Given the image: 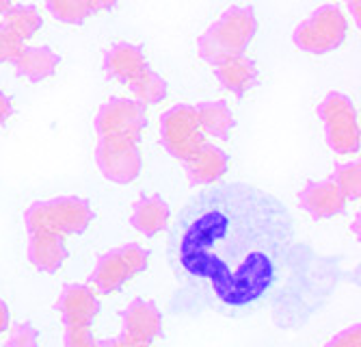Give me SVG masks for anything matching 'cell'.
Here are the masks:
<instances>
[{
	"label": "cell",
	"instance_id": "cell-23",
	"mask_svg": "<svg viewBox=\"0 0 361 347\" xmlns=\"http://www.w3.org/2000/svg\"><path fill=\"white\" fill-rule=\"evenodd\" d=\"M331 180L342 192L346 200H359L361 196V163L359 161H348V163H338L334 167Z\"/></svg>",
	"mask_w": 361,
	"mask_h": 347
},
{
	"label": "cell",
	"instance_id": "cell-14",
	"mask_svg": "<svg viewBox=\"0 0 361 347\" xmlns=\"http://www.w3.org/2000/svg\"><path fill=\"white\" fill-rule=\"evenodd\" d=\"M130 278H135V276L130 271L126 259L121 257L119 247H113L97 257L93 271L89 276V285L93 287L95 293L111 295V293H117L119 289H123V285Z\"/></svg>",
	"mask_w": 361,
	"mask_h": 347
},
{
	"label": "cell",
	"instance_id": "cell-16",
	"mask_svg": "<svg viewBox=\"0 0 361 347\" xmlns=\"http://www.w3.org/2000/svg\"><path fill=\"white\" fill-rule=\"evenodd\" d=\"M171 219V208L167 200L152 194V196H141L130 211V226L143 237H156L162 230H167Z\"/></svg>",
	"mask_w": 361,
	"mask_h": 347
},
{
	"label": "cell",
	"instance_id": "cell-36",
	"mask_svg": "<svg viewBox=\"0 0 361 347\" xmlns=\"http://www.w3.org/2000/svg\"><path fill=\"white\" fill-rule=\"evenodd\" d=\"M9 7H11V0H0V16H3Z\"/></svg>",
	"mask_w": 361,
	"mask_h": 347
},
{
	"label": "cell",
	"instance_id": "cell-19",
	"mask_svg": "<svg viewBox=\"0 0 361 347\" xmlns=\"http://www.w3.org/2000/svg\"><path fill=\"white\" fill-rule=\"evenodd\" d=\"M197 119H200V129L204 135H210L214 139L227 141L232 135L236 119L225 100H206L195 107Z\"/></svg>",
	"mask_w": 361,
	"mask_h": 347
},
{
	"label": "cell",
	"instance_id": "cell-11",
	"mask_svg": "<svg viewBox=\"0 0 361 347\" xmlns=\"http://www.w3.org/2000/svg\"><path fill=\"white\" fill-rule=\"evenodd\" d=\"M121 332L145 343H154L162 334V312L145 298H135L121 312Z\"/></svg>",
	"mask_w": 361,
	"mask_h": 347
},
{
	"label": "cell",
	"instance_id": "cell-35",
	"mask_svg": "<svg viewBox=\"0 0 361 347\" xmlns=\"http://www.w3.org/2000/svg\"><path fill=\"white\" fill-rule=\"evenodd\" d=\"M97 347H117V343H115V339H106V341L97 339Z\"/></svg>",
	"mask_w": 361,
	"mask_h": 347
},
{
	"label": "cell",
	"instance_id": "cell-6",
	"mask_svg": "<svg viewBox=\"0 0 361 347\" xmlns=\"http://www.w3.org/2000/svg\"><path fill=\"white\" fill-rule=\"evenodd\" d=\"M160 143L176 161L184 163L206 143L197 111L190 105H176L160 117Z\"/></svg>",
	"mask_w": 361,
	"mask_h": 347
},
{
	"label": "cell",
	"instance_id": "cell-4",
	"mask_svg": "<svg viewBox=\"0 0 361 347\" xmlns=\"http://www.w3.org/2000/svg\"><path fill=\"white\" fill-rule=\"evenodd\" d=\"M322 126L324 141L336 154H355L361 146L357 109L342 91H329L316 109Z\"/></svg>",
	"mask_w": 361,
	"mask_h": 347
},
{
	"label": "cell",
	"instance_id": "cell-32",
	"mask_svg": "<svg viewBox=\"0 0 361 347\" xmlns=\"http://www.w3.org/2000/svg\"><path fill=\"white\" fill-rule=\"evenodd\" d=\"M89 3H91L93 11H111L117 7L119 0H89Z\"/></svg>",
	"mask_w": 361,
	"mask_h": 347
},
{
	"label": "cell",
	"instance_id": "cell-24",
	"mask_svg": "<svg viewBox=\"0 0 361 347\" xmlns=\"http://www.w3.org/2000/svg\"><path fill=\"white\" fill-rule=\"evenodd\" d=\"M5 347H39V330L30 322H20L9 330Z\"/></svg>",
	"mask_w": 361,
	"mask_h": 347
},
{
	"label": "cell",
	"instance_id": "cell-10",
	"mask_svg": "<svg viewBox=\"0 0 361 347\" xmlns=\"http://www.w3.org/2000/svg\"><path fill=\"white\" fill-rule=\"evenodd\" d=\"M297 198H299V206L312 219H331L336 215H342L348 202L331 178L305 182Z\"/></svg>",
	"mask_w": 361,
	"mask_h": 347
},
{
	"label": "cell",
	"instance_id": "cell-15",
	"mask_svg": "<svg viewBox=\"0 0 361 347\" xmlns=\"http://www.w3.org/2000/svg\"><path fill=\"white\" fill-rule=\"evenodd\" d=\"M147 68L145 61V52L141 46L130 44V42H119L115 46H111L104 52V61H102V70L106 78L119 81L123 85H128L139 72H143Z\"/></svg>",
	"mask_w": 361,
	"mask_h": 347
},
{
	"label": "cell",
	"instance_id": "cell-34",
	"mask_svg": "<svg viewBox=\"0 0 361 347\" xmlns=\"http://www.w3.org/2000/svg\"><path fill=\"white\" fill-rule=\"evenodd\" d=\"M359 219H361V215L357 213V215L353 217V224H350V230H353V235H355L357 241L361 239V230H359V224H361V222H359Z\"/></svg>",
	"mask_w": 361,
	"mask_h": 347
},
{
	"label": "cell",
	"instance_id": "cell-2",
	"mask_svg": "<svg viewBox=\"0 0 361 347\" xmlns=\"http://www.w3.org/2000/svg\"><path fill=\"white\" fill-rule=\"evenodd\" d=\"M255 33H257V18L253 7L232 5L200 35V40H197V52L210 66H219L223 61L245 54Z\"/></svg>",
	"mask_w": 361,
	"mask_h": 347
},
{
	"label": "cell",
	"instance_id": "cell-31",
	"mask_svg": "<svg viewBox=\"0 0 361 347\" xmlns=\"http://www.w3.org/2000/svg\"><path fill=\"white\" fill-rule=\"evenodd\" d=\"M9 322H11V312H9V306L7 302L0 298V334H3L7 328H9Z\"/></svg>",
	"mask_w": 361,
	"mask_h": 347
},
{
	"label": "cell",
	"instance_id": "cell-7",
	"mask_svg": "<svg viewBox=\"0 0 361 347\" xmlns=\"http://www.w3.org/2000/svg\"><path fill=\"white\" fill-rule=\"evenodd\" d=\"M95 165L100 174L115 184H130L141 176L143 154L139 141L123 137H97Z\"/></svg>",
	"mask_w": 361,
	"mask_h": 347
},
{
	"label": "cell",
	"instance_id": "cell-12",
	"mask_svg": "<svg viewBox=\"0 0 361 347\" xmlns=\"http://www.w3.org/2000/svg\"><path fill=\"white\" fill-rule=\"evenodd\" d=\"M227 152L214 143H204L188 161H184V172L190 187H208L219 182L227 174Z\"/></svg>",
	"mask_w": 361,
	"mask_h": 347
},
{
	"label": "cell",
	"instance_id": "cell-13",
	"mask_svg": "<svg viewBox=\"0 0 361 347\" xmlns=\"http://www.w3.org/2000/svg\"><path fill=\"white\" fill-rule=\"evenodd\" d=\"M28 263L42 274H56L65 259H68V245L65 237L54 233H28L26 243Z\"/></svg>",
	"mask_w": 361,
	"mask_h": 347
},
{
	"label": "cell",
	"instance_id": "cell-17",
	"mask_svg": "<svg viewBox=\"0 0 361 347\" xmlns=\"http://www.w3.org/2000/svg\"><path fill=\"white\" fill-rule=\"evenodd\" d=\"M61 63V57L48 46H22L13 59V68L20 78L30 83H42L50 78Z\"/></svg>",
	"mask_w": 361,
	"mask_h": 347
},
{
	"label": "cell",
	"instance_id": "cell-8",
	"mask_svg": "<svg viewBox=\"0 0 361 347\" xmlns=\"http://www.w3.org/2000/svg\"><path fill=\"white\" fill-rule=\"evenodd\" d=\"M93 126L97 137H123L141 141L147 126L145 107L130 98H111L97 109Z\"/></svg>",
	"mask_w": 361,
	"mask_h": 347
},
{
	"label": "cell",
	"instance_id": "cell-25",
	"mask_svg": "<svg viewBox=\"0 0 361 347\" xmlns=\"http://www.w3.org/2000/svg\"><path fill=\"white\" fill-rule=\"evenodd\" d=\"M119 252L121 257L126 259L130 271H133V276L137 274H143L149 265V249H145L141 243H123L119 245Z\"/></svg>",
	"mask_w": 361,
	"mask_h": 347
},
{
	"label": "cell",
	"instance_id": "cell-20",
	"mask_svg": "<svg viewBox=\"0 0 361 347\" xmlns=\"http://www.w3.org/2000/svg\"><path fill=\"white\" fill-rule=\"evenodd\" d=\"M42 24H44L42 13L32 5H11L3 13V26L9 30V33H13L20 42L35 37Z\"/></svg>",
	"mask_w": 361,
	"mask_h": 347
},
{
	"label": "cell",
	"instance_id": "cell-22",
	"mask_svg": "<svg viewBox=\"0 0 361 347\" xmlns=\"http://www.w3.org/2000/svg\"><path fill=\"white\" fill-rule=\"evenodd\" d=\"M46 7L63 24H85L95 13L89 0H46Z\"/></svg>",
	"mask_w": 361,
	"mask_h": 347
},
{
	"label": "cell",
	"instance_id": "cell-29",
	"mask_svg": "<svg viewBox=\"0 0 361 347\" xmlns=\"http://www.w3.org/2000/svg\"><path fill=\"white\" fill-rule=\"evenodd\" d=\"M11 115H13V102L7 93L0 91V126H3Z\"/></svg>",
	"mask_w": 361,
	"mask_h": 347
},
{
	"label": "cell",
	"instance_id": "cell-9",
	"mask_svg": "<svg viewBox=\"0 0 361 347\" xmlns=\"http://www.w3.org/2000/svg\"><path fill=\"white\" fill-rule=\"evenodd\" d=\"M56 312L65 328L70 326H91L93 319L100 314V300L89 285L70 282L65 285L54 302Z\"/></svg>",
	"mask_w": 361,
	"mask_h": 347
},
{
	"label": "cell",
	"instance_id": "cell-26",
	"mask_svg": "<svg viewBox=\"0 0 361 347\" xmlns=\"http://www.w3.org/2000/svg\"><path fill=\"white\" fill-rule=\"evenodd\" d=\"M63 347H97L91 326H70L63 332Z\"/></svg>",
	"mask_w": 361,
	"mask_h": 347
},
{
	"label": "cell",
	"instance_id": "cell-33",
	"mask_svg": "<svg viewBox=\"0 0 361 347\" xmlns=\"http://www.w3.org/2000/svg\"><path fill=\"white\" fill-rule=\"evenodd\" d=\"M359 5H361V0H348V11H350V16H353V22H355V26H357V28L361 26Z\"/></svg>",
	"mask_w": 361,
	"mask_h": 347
},
{
	"label": "cell",
	"instance_id": "cell-30",
	"mask_svg": "<svg viewBox=\"0 0 361 347\" xmlns=\"http://www.w3.org/2000/svg\"><path fill=\"white\" fill-rule=\"evenodd\" d=\"M115 343H117V347H152V343L139 341V339L130 336V334H126V332H121L119 336H115Z\"/></svg>",
	"mask_w": 361,
	"mask_h": 347
},
{
	"label": "cell",
	"instance_id": "cell-1",
	"mask_svg": "<svg viewBox=\"0 0 361 347\" xmlns=\"http://www.w3.org/2000/svg\"><path fill=\"white\" fill-rule=\"evenodd\" d=\"M294 239V217L279 198L249 182H214L180 208L167 252L190 304L245 317L275 298Z\"/></svg>",
	"mask_w": 361,
	"mask_h": 347
},
{
	"label": "cell",
	"instance_id": "cell-5",
	"mask_svg": "<svg viewBox=\"0 0 361 347\" xmlns=\"http://www.w3.org/2000/svg\"><path fill=\"white\" fill-rule=\"evenodd\" d=\"M348 33V22L338 5H322L292 33L299 50L310 54H329L338 50Z\"/></svg>",
	"mask_w": 361,
	"mask_h": 347
},
{
	"label": "cell",
	"instance_id": "cell-18",
	"mask_svg": "<svg viewBox=\"0 0 361 347\" xmlns=\"http://www.w3.org/2000/svg\"><path fill=\"white\" fill-rule=\"evenodd\" d=\"M214 76H216L219 85L225 91H232L236 98H243L245 93L251 91L259 81V72L255 68V63L245 54L214 66Z\"/></svg>",
	"mask_w": 361,
	"mask_h": 347
},
{
	"label": "cell",
	"instance_id": "cell-28",
	"mask_svg": "<svg viewBox=\"0 0 361 347\" xmlns=\"http://www.w3.org/2000/svg\"><path fill=\"white\" fill-rule=\"evenodd\" d=\"M322 347H361V326L353 324L331 336Z\"/></svg>",
	"mask_w": 361,
	"mask_h": 347
},
{
	"label": "cell",
	"instance_id": "cell-3",
	"mask_svg": "<svg viewBox=\"0 0 361 347\" xmlns=\"http://www.w3.org/2000/svg\"><path fill=\"white\" fill-rule=\"evenodd\" d=\"M93 222L89 200L78 196H56L32 202L24 211V226L28 233H54L61 237L82 235Z\"/></svg>",
	"mask_w": 361,
	"mask_h": 347
},
{
	"label": "cell",
	"instance_id": "cell-27",
	"mask_svg": "<svg viewBox=\"0 0 361 347\" xmlns=\"http://www.w3.org/2000/svg\"><path fill=\"white\" fill-rule=\"evenodd\" d=\"M22 46L24 42H20L13 33H9V30L0 24V63H13Z\"/></svg>",
	"mask_w": 361,
	"mask_h": 347
},
{
	"label": "cell",
	"instance_id": "cell-21",
	"mask_svg": "<svg viewBox=\"0 0 361 347\" xmlns=\"http://www.w3.org/2000/svg\"><path fill=\"white\" fill-rule=\"evenodd\" d=\"M128 87H130V91H133L135 100L143 107L160 105L167 98V81L160 74H156L149 66L130 81Z\"/></svg>",
	"mask_w": 361,
	"mask_h": 347
}]
</instances>
